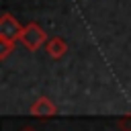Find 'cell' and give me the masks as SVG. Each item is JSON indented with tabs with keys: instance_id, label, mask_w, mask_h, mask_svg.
Listing matches in <instances>:
<instances>
[{
	"instance_id": "obj_2",
	"label": "cell",
	"mask_w": 131,
	"mask_h": 131,
	"mask_svg": "<svg viewBox=\"0 0 131 131\" xmlns=\"http://www.w3.org/2000/svg\"><path fill=\"white\" fill-rule=\"evenodd\" d=\"M23 25L14 18V16H10L8 12L0 18V41H4V43H16V39H20V33H23Z\"/></svg>"
},
{
	"instance_id": "obj_1",
	"label": "cell",
	"mask_w": 131,
	"mask_h": 131,
	"mask_svg": "<svg viewBox=\"0 0 131 131\" xmlns=\"http://www.w3.org/2000/svg\"><path fill=\"white\" fill-rule=\"evenodd\" d=\"M20 41L29 51H35L47 41V35L37 23H29V25H25V29L20 33Z\"/></svg>"
},
{
	"instance_id": "obj_3",
	"label": "cell",
	"mask_w": 131,
	"mask_h": 131,
	"mask_svg": "<svg viewBox=\"0 0 131 131\" xmlns=\"http://www.w3.org/2000/svg\"><path fill=\"white\" fill-rule=\"evenodd\" d=\"M55 113H57V106L49 98H45V96L37 98L31 104V115H35V117H53Z\"/></svg>"
},
{
	"instance_id": "obj_4",
	"label": "cell",
	"mask_w": 131,
	"mask_h": 131,
	"mask_svg": "<svg viewBox=\"0 0 131 131\" xmlns=\"http://www.w3.org/2000/svg\"><path fill=\"white\" fill-rule=\"evenodd\" d=\"M45 51H47V55H51L53 59H59V57L66 55L68 43H66L61 37H51L49 41H45Z\"/></svg>"
}]
</instances>
